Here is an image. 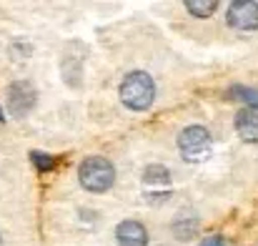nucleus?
<instances>
[{
  "mask_svg": "<svg viewBox=\"0 0 258 246\" xmlns=\"http://www.w3.org/2000/svg\"><path fill=\"white\" fill-rule=\"evenodd\" d=\"M0 246H3V239H0Z\"/></svg>",
  "mask_w": 258,
  "mask_h": 246,
  "instance_id": "nucleus-14",
  "label": "nucleus"
},
{
  "mask_svg": "<svg viewBox=\"0 0 258 246\" xmlns=\"http://www.w3.org/2000/svg\"><path fill=\"white\" fill-rule=\"evenodd\" d=\"M228 95H231V98H238V101H246V106H253V103H258V90H253V88L233 85V88L228 90Z\"/></svg>",
  "mask_w": 258,
  "mask_h": 246,
  "instance_id": "nucleus-10",
  "label": "nucleus"
},
{
  "mask_svg": "<svg viewBox=\"0 0 258 246\" xmlns=\"http://www.w3.org/2000/svg\"><path fill=\"white\" fill-rule=\"evenodd\" d=\"M185 8L196 18H211L218 10V0H185Z\"/></svg>",
  "mask_w": 258,
  "mask_h": 246,
  "instance_id": "nucleus-9",
  "label": "nucleus"
},
{
  "mask_svg": "<svg viewBox=\"0 0 258 246\" xmlns=\"http://www.w3.org/2000/svg\"><path fill=\"white\" fill-rule=\"evenodd\" d=\"M3 121H5V116H3V111H0V123H3Z\"/></svg>",
  "mask_w": 258,
  "mask_h": 246,
  "instance_id": "nucleus-13",
  "label": "nucleus"
},
{
  "mask_svg": "<svg viewBox=\"0 0 258 246\" xmlns=\"http://www.w3.org/2000/svg\"><path fill=\"white\" fill-rule=\"evenodd\" d=\"M38 93L33 88V83L28 81H15L8 88V108L13 113V118H25L33 108H35Z\"/></svg>",
  "mask_w": 258,
  "mask_h": 246,
  "instance_id": "nucleus-5",
  "label": "nucleus"
},
{
  "mask_svg": "<svg viewBox=\"0 0 258 246\" xmlns=\"http://www.w3.org/2000/svg\"><path fill=\"white\" fill-rule=\"evenodd\" d=\"M171 186H173V178H171V171L166 166L153 164L143 171V191H146V196L151 201L168 199L171 196Z\"/></svg>",
  "mask_w": 258,
  "mask_h": 246,
  "instance_id": "nucleus-4",
  "label": "nucleus"
},
{
  "mask_svg": "<svg viewBox=\"0 0 258 246\" xmlns=\"http://www.w3.org/2000/svg\"><path fill=\"white\" fill-rule=\"evenodd\" d=\"M30 161L38 166L40 171H50V168L55 166V159H53V156H45V154H38V151L30 154Z\"/></svg>",
  "mask_w": 258,
  "mask_h": 246,
  "instance_id": "nucleus-11",
  "label": "nucleus"
},
{
  "mask_svg": "<svg viewBox=\"0 0 258 246\" xmlns=\"http://www.w3.org/2000/svg\"><path fill=\"white\" fill-rule=\"evenodd\" d=\"M236 131L246 143H258V103L243 106L236 116Z\"/></svg>",
  "mask_w": 258,
  "mask_h": 246,
  "instance_id": "nucleus-8",
  "label": "nucleus"
},
{
  "mask_svg": "<svg viewBox=\"0 0 258 246\" xmlns=\"http://www.w3.org/2000/svg\"><path fill=\"white\" fill-rule=\"evenodd\" d=\"M120 101L131 111H146L156 101V83L146 71H131L120 83Z\"/></svg>",
  "mask_w": 258,
  "mask_h": 246,
  "instance_id": "nucleus-1",
  "label": "nucleus"
},
{
  "mask_svg": "<svg viewBox=\"0 0 258 246\" xmlns=\"http://www.w3.org/2000/svg\"><path fill=\"white\" fill-rule=\"evenodd\" d=\"M115 239L120 246H148V231L141 221L125 219L115 229Z\"/></svg>",
  "mask_w": 258,
  "mask_h": 246,
  "instance_id": "nucleus-7",
  "label": "nucleus"
},
{
  "mask_svg": "<svg viewBox=\"0 0 258 246\" xmlns=\"http://www.w3.org/2000/svg\"><path fill=\"white\" fill-rule=\"evenodd\" d=\"M81 186L93 193H105L115 183V168L105 156H88L78 168Z\"/></svg>",
  "mask_w": 258,
  "mask_h": 246,
  "instance_id": "nucleus-2",
  "label": "nucleus"
},
{
  "mask_svg": "<svg viewBox=\"0 0 258 246\" xmlns=\"http://www.w3.org/2000/svg\"><path fill=\"white\" fill-rule=\"evenodd\" d=\"M226 18L238 30H256L258 28V3H253V0H233L228 5Z\"/></svg>",
  "mask_w": 258,
  "mask_h": 246,
  "instance_id": "nucleus-6",
  "label": "nucleus"
},
{
  "mask_svg": "<svg viewBox=\"0 0 258 246\" xmlns=\"http://www.w3.org/2000/svg\"><path fill=\"white\" fill-rule=\"evenodd\" d=\"M201 246H231L223 236H208V239H203L201 241Z\"/></svg>",
  "mask_w": 258,
  "mask_h": 246,
  "instance_id": "nucleus-12",
  "label": "nucleus"
},
{
  "mask_svg": "<svg viewBox=\"0 0 258 246\" xmlns=\"http://www.w3.org/2000/svg\"><path fill=\"white\" fill-rule=\"evenodd\" d=\"M178 151L185 164H203L213 151V138L203 126H188L178 136Z\"/></svg>",
  "mask_w": 258,
  "mask_h": 246,
  "instance_id": "nucleus-3",
  "label": "nucleus"
}]
</instances>
